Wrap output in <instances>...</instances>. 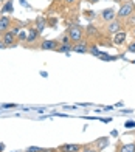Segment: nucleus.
<instances>
[{"mask_svg":"<svg viewBox=\"0 0 135 152\" xmlns=\"http://www.w3.org/2000/svg\"><path fill=\"white\" fill-rule=\"evenodd\" d=\"M124 26L127 30H132V28H135V12H132V14L127 17L126 20H124Z\"/></svg>","mask_w":135,"mask_h":152,"instance_id":"obj_14","label":"nucleus"},{"mask_svg":"<svg viewBox=\"0 0 135 152\" xmlns=\"http://www.w3.org/2000/svg\"><path fill=\"white\" fill-rule=\"evenodd\" d=\"M89 53H92L93 56H101V51L98 50V47H96L95 44H92V45H90V51H89Z\"/></svg>","mask_w":135,"mask_h":152,"instance_id":"obj_18","label":"nucleus"},{"mask_svg":"<svg viewBox=\"0 0 135 152\" xmlns=\"http://www.w3.org/2000/svg\"><path fill=\"white\" fill-rule=\"evenodd\" d=\"M127 51H129V53H135V40H132L131 44H127Z\"/></svg>","mask_w":135,"mask_h":152,"instance_id":"obj_22","label":"nucleus"},{"mask_svg":"<svg viewBox=\"0 0 135 152\" xmlns=\"http://www.w3.org/2000/svg\"><path fill=\"white\" fill-rule=\"evenodd\" d=\"M3 2H5V0H0V3H3Z\"/></svg>","mask_w":135,"mask_h":152,"instance_id":"obj_29","label":"nucleus"},{"mask_svg":"<svg viewBox=\"0 0 135 152\" xmlns=\"http://www.w3.org/2000/svg\"><path fill=\"white\" fill-rule=\"evenodd\" d=\"M99 19L103 20L104 23L107 22H110V20L113 19H117V10H113V8H106L99 12Z\"/></svg>","mask_w":135,"mask_h":152,"instance_id":"obj_7","label":"nucleus"},{"mask_svg":"<svg viewBox=\"0 0 135 152\" xmlns=\"http://www.w3.org/2000/svg\"><path fill=\"white\" fill-rule=\"evenodd\" d=\"M84 146L78 143H67V144H61L58 148V152H79Z\"/></svg>","mask_w":135,"mask_h":152,"instance_id":"obj_8","label":"nucleus"},{"mask_svg":"<svg viewBox=\"0 0 135 152\" xmlns=\"http://www.w3.org/2000/svg\"><path fill=\"white\" fill-rule=\"evenodd\" d=\"M65 34L72 39L73 44H78V42H81V40H84L85 30L81 25H70L69 28H67V33Z\"/></svg>","mask_w":135,"mask_h":152,"instance_id":"obj_1","label":"nucleus"},{"mask_svg":"<svg viewBox=\"0 0 135 152\" xmlns=\"http://www.w3.org/2000/svg\"><path fill=\"white\" fill-rule=\"evenodd\" d=\"M61 47V42L56 39H44L42 42H40L39 48L40 50H48V51H58V48Z\"/></svg>","mask_w":135,"mask_h":152,"instance_id":"obj_5","label":"nucleus"},{"mask_svg":"<svg viewBox=\"0 0 135 152\" xmlns=\"http://www.w3.org/2000/svg\"><path fill=\"white\" fill-rule=\"evenodd\" d=\"M59 42H61V45H73L72 39H70L69 36H67V34H65V36H64L62 39H61V40H59Z\"/></svg>","mask_w":135,"mask_h":152,"instance_id":"obj_19","label":"nucleus"},{"mask_svg":"<svg viewBox=\"0 0 135 152\" xmlns=\"http://www.w3.org/2000/svg\"><path fill=\"white\" fill-rule=\"evenodd\" d=\"M37 39H39V31H37L36 28H30L28 36H26V42H28V44H33V42H36Z\"/></svg>","mask_w":135,"mask_h":152,"instance_id":"obj_12","label":"nucleus"},{"mask_svg":"<svg viewBox=\"0 0 135 152\" xmlns=\"http://www.w3.org/2000/svg\"><path fill=\"white\" fill-rule=\"evenodd\" d=\"M93 14H95V12H92V11H85V12H84V17H87V19H93V17H95Z\"/></svg>","mask_w":135,"mask_h":152,"instance_id":"obj_23","label":"nucleus"},{"mask_svg":"<svg viewBox=\"0 0 135 152\" xmlns=\"http://www.w3.org/2000/svg\"><path fill=\"white\" fill-rule=\"evenodd\" d=\"M126 39H127V31L126 30H121L118 33H115L112 36V44L115 47H123L126 44Z\"/></svg>","mask_w":135,"mask_h":152,"instance_id":"obj_6","label":"nucleus"},{"mask_svg":"<svg viewBox=\"0 0 135 152\" xmlns=\"http://www.w3.org/2000/svg\"><path fill=\"white\" fill-rule=\"evenodd\" d=\"M44 28H45V22H44L42 19H39V20H37V31L40 33V31H42Z\"/></svg>","mask_w":135,"mask_h":152,"instance_id":"obj_21","label":"nucleus"},{"mask_svg":"<svg viewBox=\"0 0 135 152\" xmlns=\"http://www.w3.org/2000/svg\"><path fill=\"white\" fill-rule=\"evenodd\" d=\"M131 31H132V34H134V37H135V28H132Z\"/></svg>","mask_w":135,"mask_h":152,"instance_id":"obj_28","label":"nucleus"},{"mask_svg":"<svg viewBox=\"0 0 135 152\" xmlns=\"http://www.w3.org/2000/svg\"><path fill=\"white\" fill-rule=\"evenodd\" d=\"M58 51H62V53L73 51V45H61V47L58 48Z\"/></svg>","mask_w":135,"mask_h":152,"instance_id":"obj_17","label":"nucleus"},{"mask_svg":"<svg viewBox=\"0 0 135 152\" xmlns=\"http://www.w3.org/2000/svg\"><path fill=\"white\" fill-rule=\"evenodd\" d=\"M42 149H39V148H28L26 149V152H40Z\"/></svg>","mask_w":135,"mask_h":152,"instance_id":"obj_24","label":"nucleus"},{"mask_svg":"<svg viewBox=\"0 0 135 152\" xmlns=\"http://www.w3.org/2000/svg\"><path fill=\"white\" fill-rule=\"evenodd\" d=\"M90 45H92V42H89V40H81V42H78V44H73V51L81 53V54L89 53L90 51Z\"/></svg>","mask_w":135,"mask_h":152,"instance_id":"obj_9","label":"nucleus"},{"mask_svg":"<svg viewBox=\"0 0 135 152\" xmlns=\"http://www.w3.org/2000/svg\"><path fill=\"white\" fill-rule=\"evenodd\" d=\"M26 31H19V34H17V42H26Z\"/></svg>","mask_w":135,"mask_h":152,"instance_id":"obj_16","label":"nucleus"},{"mask_svg":"<svg viewBox=\"0 0 135 152\" xmlns=\"http://www.w3.org/2000/svg\"><path fill=\"white\" fill-rule=\"evenodd\" d=\"M134 126H135V123H132V121H129L126 124V127H134Z\"/></svg>","mask_w":135,"mask_h":152,"instance_id":"obj_26","label":"nucleus"},{"mask_svg":"<svg viewBox=\"0 0 135 152\" xmlns=\"http://www.w3.org/2000/svg\"><path fill=\"white\" fill-rule=\"evenodd\" d=\"M121 30H124V22L120 19H113V20H110V22H107L104 25V31H106V34H109V36H113L115 33H118Z\"/></svg>","mask_w":135,"mask_h":152,"instance_id":"obj_4","label":"nucleus"},{"mask_svg":"<svg viewBox=\"0 0 135 152\" xmlns=\"http://www.w3.org/2000/svg\"><path fill=\"white\" fill-rule=\"evenodd\" d=\"M11 23H12L11 17H8V16H2V17H0V36H3L6 31L11 30Z\"/></svg>","mask_w":135,"mask_h":152,"instance_id":"obj_10","label":"nucleus"},{"mask_svg":"<svg viewBox=\"0 0 135 152\" xmlns=\"http://www.w3.org/2000/svg\"><path fill=\"white\" fill-rule=\"evenodd\" d=\"M40 152H58V151H55V149H42Z\"/></svg>","mask_w":135,"mask_h":152,"instance_id":"obj_25","label":"nucleus"},{"mask_svg":"<svg viewBox=\"0 0 135 152\" xmlns=\"http://www.w3.org/2000/svg\"><path fill=\"white\" fill-rule=\"evenodd\" d=\"M132 12H135V3L132 2V0H126V2H123V5L120 6V10L117 11V19L124 22Z\"/></svg>","mask_w":135,"mask_h":152,"instance_id":"obj_2","label":"nucleus"},{"mask_svg":"<svg viewBox=\"0 0 135 152\" xmlns=\"http://www.w3.org/2000/svg\"><path fill=\"white\" fill-rule=\"evenodd\" d=\"M85 36H89V37H98V36H99L98 26H95V25H89V26L85 28Z\"/></svg>","mask_w":135,"mask_h":152,"instance_id":"obj_13","label":"nucleus"},{"mask_svg":"<svg viewBox=\"0 0 135 152\" xmlns=\"http://www.w3.org/2000/svg\"><path fill=\"white\" fill-rule=\"evenodd\" d=\"M115 152H135V143H121L118 141L115 146Z\"/></svg>","mask_w":135,"mask_h":152,"instance_id":"obj_11","label":"nucleus"},{"mask_svg":"<svg viewBox=\"0 0 135 152\" xmlns=\"http://www.w3.org/2000/svg\"><path fill=\"white\" fill-rule=\"evenodd\" d=\"M87 2H89V3H98L99 0H87Z\"/></svg>","mask_w":135,"mask_h":152,"instance_id":"obj_27","label":"nucleus"},{"mask_svg":"<svg viewBox=\"0 0 135 152\" xmlns=\"http://www.w3.org/2000/svg\"><path fill=\"white\" fill-rule=\"evenodd\" d=\"M20 28L16 26V28H11L9 31H6L3 36H2V42L5 47H16L19 42H17V34H19Z\"/></svg>","mask_w":135,"mask_h":152,"instance_id":"obj_3","label":"nucleus"},{"mask_svg":"<svg viewBox=\"0 0 135 152\" xmlns=\"http://www.w3.org/2000/svg\"><path fill=\"white\" fill-rule=\"evenodd\" d=\"M79 152H99V148H95L93 144H89V146H84Z\"/></svg>","mask_w":135,"mask_h":152,"instance_id":"obj_15","label":"nucleus"},{"mask_svg":"<svg viewBox=\"0 0 135 152\" xmlns=\"http://www.w3.org/2000/svg\"><path fill=\"white\" fill-rule=\"evenodd\" d=\"M65 5H69V6H78L81 0H64Z\"/></svg>","mask_w":135,"mask_h":152,"instance_id":"obj_20","label":"nucleus"}]
</instances>
